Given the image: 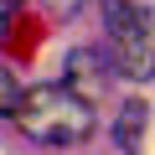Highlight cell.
I'll use <instances>...</instances> for the list:
<instances>
[{
    "label": "cell",
    "instance_id": "2",
    "mask_svg": "<svg viewBox=\"0 0 155 155\" xmlns=\"http://www.w3.org/2000/svg\"><path fill=\"white\" fill-rule=\"evenodd\" d=\"M109 52L124 78H155V5L145 0H104Z\"/></svg>",
    "mask_w": 155,
    "mask_h": 155
},
{
    "label": "cell",
    "instance_id": "1",
    "mask_svg": "<svg viewBox=\"0 0 155 155\" xmlns=\"http://www.w3.org/2000/svg\"><path fill=\"white\" fill-rule=\"evenodd\" d=\"M21 134H31L36 145H83L93 134V98L78 93L72 83H41L31 93H21L16 114Z\"/></svg>",
    "mask_w": 155,
    "mask_h": 155
},
{
    "label": "cell",
    "instance_id": "5",
    "mask_svg": "<svg viewBox=\"0 0 155 155\" xmlns=\"http://www.w3.org/2000/svg\"><path fill=\"white\" fill-rule=\"evenodd\" d=\"M16 5H21V0H5V26L16 21Z\"/></svg>",
    "mask_w": 155,
    "mask_h": 155
},
{
    "label": "cell",
    "instance_id": "4",
    "mask_svg": "<svg viewBox=\"0 0 155 155\" xmlns=\"http://www.w3.org/2000/svg\"><path fill=\"white\" fill-rule=\"evenodd\" d=\"M41 11H47L52 21H72V11H78V0H41Z\"/></svg>",
    "mask_w": 155,
    "mask_h": 155
},
{
    "label": "cell",
    "instance_id": "3",
    "mask_svg": "<svg viewBox=\"0 0 155 155\" xmlns=\"http://www.w3.org/2000/svg\"><path fill=\"white\" fill-rule=\"evenodd\" d=\"M140 124H145V104H124L119 114V145L134 155V140H140Z\"/></svg>",
    "mask_w": 155,
    "mask_h": 155
}]
</instances>
